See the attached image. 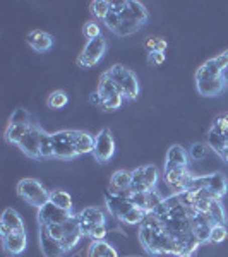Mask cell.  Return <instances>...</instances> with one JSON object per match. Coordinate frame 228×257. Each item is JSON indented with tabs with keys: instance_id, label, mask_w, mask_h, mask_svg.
I'll use <instances>...</instances> for the list:
<instances>
[{
	"instance_id": "obj_1",
	"label": "cell",
	"mask_w": 228,
	"mask_h": 257,
	"mask_svg": "<svg viewBox=\"0 0 228 257\" xmlns=\"http://www.w3.org/2000/svg\"><path fill=\"white\" fill-rule=\"evenodd\" d=\"M122 24L117 30L119 36H131L134 33H138L143 24L148 21V11L146 7L141 2H134V0H127L126 2V9L120 14Z\"/></svg>"
},
{
	"instance_id": "obj_2",
	"label": "cell",
	"mask_w": 228,
	"mask_h": 257,
	"mask_svg": "<svg viewBox=\"0 0 228 257\" xmlns=\"http://www.w3.org/2000/svg\"><path fill=\"white\" fill-rule=\"evenodd\" d=\"M108 77L111 81L117 84V88L120 89L122 96L126 99H136L139 94V82H138V77L136 74L129 70L124 65H113L106 70Z\"/></svg>"
},
{
	"instance_id": "obj_3",
	"label": "cell",
	"mask_w": 228,
	"mask_h": 257,
	"mask_svg": "<svg viewBox=\"0 0 228 257\" xmlns=\"http://www.w3.org/2000/svg\"><path fill=\"white\" fill-rule=\"evenodd\" d=\"M18 194L23 201L36 206L38 209L50 202V192H47V189L36 178H23L18 184Z\"/></svg>"
},
{
	"instance_id": "obj_4",
	"label": "cell",
	"mask_w": 228,
	"mask_h": 257,
	"mask_svg": "<svg viewBox=\"0 0 228 257\" xmlns=\"http://www.w3.org/2000/svg\"><path fill=\"white\" fill-rule=\"evenodd\" d=\"M158 182V170L153 165L149 167H141L132 172L131 190L132 192H149L156 187Z\"/></svg>"
},
{
	"instance_id": "obj_5",
	"label": "cell",
	"mask_w": 228,
	"mask_h": 257,
	"mask_svg": "<svg viewBox=\"0 0 228 257\" xmlns=\"http://www.w3.org/2000/svg\"><path fill=\"white\" fill-rule=\"evenodd\" d=\"M105 52H106V40L103 38V36L89 40L88 43H86L84 50L81 52L79 59H77V64H79V67H86V69L94 67V65L103 59Z\"/></svg>"
},
{
	"instance_id": "obj_6",
	"label": "cell",
	"mask_w": 228,
	"mask_h": 257,
	"mask_svg": "<svg viewBox=\"0 0 228 257\" xmlns=\"http://www.w3.org/2000/svg\"><path fill=\"white\" fill-rule=\"evenodd\" d=\"M52 143H53V158L74 160L77 156L74 139H72V131H60L57 134H52Z\"/></svg>"
},
{
	"instance_id": "obj_7",
	"label": "cell",
	"mask_w": 228,
	"mask_h": 257,
	"mask_svg": "<svg viewBox=\"0 0 228 257\" xmlns=\"http://www.w3.org/2000/svg\"><path fill=\"white\" fill-rule=\"evenodd\" d=\"M115 155V141L111 136L110 128H103L101 132L94 138V149L93 156L99 163H106Z\"/></svg>"
},
{
	"instance_id": "obj_8",
	"label": "cell",
	"mask_w": 228,
	"mask_h": 257,
	"mask_svg": "<svg viewBox=\"0 0 228 257\" xmlns=\"http://www.w3.org/2000/svg\"><path fill=\"white\" fill-rule=\"evenodd\" d=\"M41 134L43 131L38 125H31L30 131L24 134V138L21 139V143L18 144V148L24 153L26 156H30L33 160H40V144H41Z\"/></svg>"
},
{
	"instance_id": "obj_9",
	"label": "cell",
	"mask_w": 228,
	"mask_h": 257,
	"mask_svg": "<svg viewBox=\"0 0 228 257\" xmlns=\"http://www.w3.org/2000/svg\"><path fill=\"white\" fill-rule=\"evenodd\" d=\"M72 216L70 211L57 208L52 202H47L43 208L38 209V221L41 226L45 225H64L67 219Z\"/></svg>"
},
{
	"instance_id": "obj_10",
	"label": "cell",
	"mask_w": 228,
	"mask_h": 257,
	"mask_svg": "<svg viewBox=\"0 0 228 257\" xmlns=\"http://www.w3.org/2000/svg\"><path fill=\"white\" fill-rule=\"evenodd\" d=\"M190 173L187 167H180V168H170L165 170V180L167 184L175 190V194H182L187 190V184L190 180Z\"/></svg>"
},
{
	"instance_id": "obj_11",
	"label": "cell",
	"mask_w": 228,
	"mask_h": 257,
	"mask_svg": "<svg viewBox=\"0 0 228 257\" xmlns=\"http://www.w3.org/2000/svg\"><path fill=\"white\" fill-rule=\"evenodd\" d=\"M4 242V250L11 255H19L26 250L28 245V237L26 231H11L9 235L2 237Z\"/></svg>"
},
{
	"instance_id": "obj_12",
	"label": "cell",
	"mask_w": 228,
	"mask_h": 257,
	"mask_svg": "<svg viewBox=\"0 0 228 257\" xmlns=\"http://www.w3.org/2000/svg\"><path fill=\"white\" fill-rule=\"evenodd\" d=\"M106 206H108L110 213L113 214V216H117L120 221H122L124 216H126V214L134 208V204H132L129 199H124V197H120L113 192L106 194Z\"/></svg>"
},
{
	"instance_id": "obj_13",
	"label": "cell",
	"mask_w": 228,
	"mask_h": 257,
	"mask_svg": "<svg viewBox=\"0 0 228 257\" xmlns=\"http://www.w3.org/2000/svg\"><path fill=\"white\" fill-rule=\"evenodd\" d=\"M196 86L202 96H218L225 89L223 74L218 77H209V79H196Z\"/></svg>"
},
{
	"instance_id": "obj_14",
	"label": "cell",
	"mask_w": 228,
	"mask_h": 257,
	"mask_svg": "<svg viewBox=\"0 0 228 257\" xmlns=\"http://www.w3.org/2000/svg\"><path fill=\"white\" fill-rule=\"evenodd\" d=\"M79 216V221H81V228H86V226H105L106 223V218H105V213L98 208H86L82 209Z\"/></svg>"
},
{
	"instance_id": "obj_15",
	"label": "cell",
	"mask_w": 228,
	"mask_h": 257,
	"mask_svg": "<svg viewBox=\"0 0 228 257\" xmlns=\"http://www.w3.org/2000/svg\"><path fill=\"white\" fill-rule=\"evenodd\" d=\"M189 155L182 146H172L167 153V163H165V170L170 168H180V167H187L189 163Z\"/></svg>"
},
{
	"instance_id": "obj_16",
	"label": "cell",
	"mask_w": 228,
	"mask_h": 257,
	"mask_svg": "<svg viewBox=\"0 0 228 257\" xmlns=\"http://www.w3.org/2000/svg\"><path fill=\"white\" fill-rule=\"evenodd\" d=\"M28 43H30V47L33 50H36V52L41 53V52H47V50L52 48L53 38H52V35H48V33L36 30L28 35Z\"/></svg>"
},
{
	"instance_id": "obj_17",
	"label": "cell",
	"mask_w": 228,
	"mask_h": 257,
	"mask_svg": "<svg viewBox=\"0 0 228 257\" xmlns=\"http://www.w3.org/2000/svg\"><path fill=\"white\" fill-rule=\"evenodd\" d=\"M41 250H43L45 257H62L65 254L64 247H62L60 242H57V240H53L47 231L41 228Z\"/></svg>"
},
{
	"instance_id": "obj_18",
	"label": "cell",
	"mask_w": 228,
	"mask_h": 257,
	"mask_svg": "<svg viewBox=\"0 0 228 257\" xmlns=\"http://www.w3.org/2000/svg\"><path fill=\"white\" fill-rule=\"evenodd\" d=\"M72 139H74V146H76L77 156L93 153V149H94V138L91 134H88V132L72 131Z\"/></svg>"
},
{
	"instance_id": "obj_19",
	"label": "cell",
	"mask_w": 228,
	"mask_h": 257,
	"mask_svg": "<svg viewBox=\"0 0 228 257\" xmlns=\"http://www.w3.org/2000/svg\"><path fill=\"white\" fill-rule=\"evenodd\" d=\"M131 182H132V172L127 170H119L111 175L110 185L113 189V192H122V190L131 189Z\"/></svg>"
},
{
	"instance_id": "obj_20",
	"label": "cell",
	"mask_w": 228,
	"mask_h": 257,
	"mask_svg": "<svg viewBox=\"0 0 228 257\" xmlns=\"http://www.w3.org/2000/svg\"><path fill=\"white\" fill-rule=\"evenodd\" d=\"M208 189L211 192V196L214 199H221L223 196L226 194V189H228V182L226 178L219 173H214V175H209V184H208Z\"/></svg>"
},
{
	"instance_id": "obj_21",
	"label": "cell",
	"mask_w": 228,
	"mask_h": 257,
	"mask_svg": "<svg viewBox=\"0 0 228 257\" xmlns=\"http://www.w3.org/2000/svg\"><path fill=\"white\" fill-rule=\"evenodd\" d=\"M89 257H119V252L115 250L110 243H106L105 240H99V242H93L88 250Z\"/></svg>"
},
{
	"instance_id": "obj_22",
	"label": "cell",
	"mask_w": 228,
	"mask_h": 257,
	"mask_svg": "<svg viewBox=\"0 0 228 257\" xmlns=\"http://www.w3.org/2000/svg\"><path fill=\"white\" fill-rule=\"evenodd\" d=\"M2 225L9 228L11 231H24V223H23V219H21L18 211H14L12 208H7L6 211H4Z\"/></svg>"
},
{
	"instance_id": "obj_23",
	"label": "cell",
	"mask_w": 228,
	"mask_h": 257,
	"mask_svg": "<svg viewBox=\"0 0 228 257\" xmlns=\"http://www.w3.org/2000/svg\"><path fill=\"white\" fill-rule=\"evenodd\" d=\"M98 93L101 94V99H106L110 96H113V94H122L120 93V89L117 88V84H115L113 81L108 77V74H103L101 79H99V84H98Z\"/></svg>"
},
{
	"instance_id": "obj_24",
	"label": "cell",
	"mask_w": 228,
	"mask_h": 257,
	"mask_svg": "<svg viewBox=\"0 0 228 257\" xmlns=\"http://www.w3.org/2000/svg\"><path fill=\"white\" fill-rule=\"evenodd\" d=\"M221 74H223V70L218 67L216 60L211 59L197 69L196 79H209V77H218V76H221Z\"/></svg>"
},
{
	"instance_id": "obj_25",
	"label": "cell",
	"mask_w": 228,
	"mask_h": 257,
	"mask_svg": "<svg viewBox=\"0 0 228 257\" xmlns=\"http://www.w3.org/2000/svg\"><path fill=\"white\" fill-rule=\"evenodd\" d=\"M50 202L65 211H70V208H72V197L65 190H52L50 192Z\"/></svg>"
},
{
	"instance_id": "obj_26",
	"label": "cell",
	"mask_w": 228,
	"mask_h": 257,
	"mask_svg": "<svg viewBox=\"0 0 228 257\" xmlns=\"http://www.w3.org/2000/svg\"><path fill=\"white\" fill-rule=\"evenodd\" d=\"M30 127L31 125H12V123H9V127H7V131H6L7 143L16 144V146H18V144L21 143V139L24 138V134L30 131Z\"/></svg>"
},
{
	"instance_id": "obj_27",
	"label": "cell",
	"mask_w": 228,
	"mask_h": 257,
	"mask_svg": "<svg viewBox=\"0 0 228 257\" xmlns=\"http://www.w3.org/2000/svg\"><path fill=\"white\" fill-rule=\"evenodd\" d=\"M208 146L209 148H213L214 151L218 153H221L223 149L226 148V138H225V134H221V132H218V131H214L213 127H211V131H209V134H208Z\"/></svg>"
},
{
	"instance_id": "obj_28",
	"label": "cell",
	"mask_w": 228,
	"mask_h": 257,
	"mask_svg": "<svg viewBox=\"0 0 228 257\" xmlns=\"http://www.w3.org/2000/svg\"><path fill=\"white\" fill-rule=\"evenodd\" d=\"M209 218L213 219L214 225H226V216H225V209H223L221 202L218 199H213L211 202V209H209Z\"/></svg>"
},
{
	"instance_id": "obj_29",
	"label": "cell",
	"mask_w": 228,
	"mask_h": 257,
	"mask_svg": "<svg viewBox=\"0 0 228 257\" xmlns=\"http://www.w3.org/2000/svg\"><path fill=\"white\" fill-rule=\"evenodd\" d=\"M67 103H69V96H67V93H65V91H53V93L50 94L48 99H47V105L52 110L64 108Z\"/></svg>"
},
{
	"instance_id": "obj_30",
	"label": "cell",
	"mask_w": 228,
	"mask_h": 257,
	"mask_svg": "<svg viewBox=\"0 0 228 257\" xmlns=\"http://www.w3.org/2000/svg\"><path fill=\"white\" fill-rule=\"evenodd\" d=\"M110 6L111 2H106V0H94V2H91V14L96 19L105 21L106 16L110 14Z\"/></svg>"
},
{
	"instance_id": "obj_31",
	"label": "cell",
	"mask_w": 228,
	"mask_h": 257,
	"mask_svg": "<svg viewBox=\"0 0 228 257\" xmlns=\"http://www.w3.org/2000/svg\"><path fill=\"white\" fill-rule=\"evenodd\" d=\"M82 237H84V231H82V228H77V230L70 231V233H65V237L60 243H62V247H64V250L69 252L70 248H74L81 242Z\"/></svg>"
},
{
	"instance_id": "obj_32",
	"label": "cell",
	"mask_w": 228,
	"mask_h": 257,
	"mask_svg": "<svg viewBox=\"0 0 228 257\" xmlns=\"http://www.w3.org/2000/svg\"><path fill=\"white\" fill-rule=\"evenodd\" d=\"M228 237V228L226 225H213L211 226V235H209V243H221L225 242Z\"/></svg>"
},
{
	"instance_id": "obj_33",
	"label": "cell",
	"mask_w": 228,
	"mask_h": 257,
	"mask_svg": "<svg viewBox=\"0 0 228 257\" xmlns=\"http://www.w3.org/2000/svg\"><path fill=\"white\" fill-rule=\"evenodd\" d=\"M84 231V237H89L93 242H99V240H105L106 237V226H86L82 228Z\"/></svg>"
},
{
	"instance_id": "obj_34",
	"label": "cell",
	"mask_w": 228,
	"mask_h": 257,
	"mask_svg": "<svg viewBox=\"0 0 228 257\" xmlns=\"http://www.w3.org/2000/svg\"><path fill=\"white\" fill-rule=\"evenodd\" d=\"M40 155H41V158H53V143H52V136L47 134V132H43V134H41Z\"/></svg>"
},
{
	"instance_id": "obj_35",
	"label": "cell",
	"mask_w": 228,
	"mask_h": 257,
	"mask_svg": "<svg viewBox=\"0 0 228 257\" xmlns=\"http://www.w3.org/2000/svg\"><path fill=\"white\" fill-rule=\"evenodd\" d=\"M124 99H126V98H124L122 94H113V96L103 99V103H101V106H99V108L105 110V111H115V110H119L120 106H122Z\"/></svg>"
},
{
	"instance_id": "obj_36",
	"label": "cell",
	"mask_w": 228,
	"mask_h": 257,
	"mask_svg": "<svg viewBox=\"0 0 228 257\" xmlns=\"http://www.w3.org/2000/svg\"><path fill=\"white\" fill-rule=\"evenodd\" d=\"M11 123L12 125H31L30 123V113L23 108H18L12 113L11 117Z\"/></svg>"
},
{
	"instance_id": "obj_37",
	"label": "cell",
	"mask_w": 228,
	"mask_h": 257,
	"mask_svg": "<svg viewBox=\"0 0 228 257\" xmlns=\"http://www.w3.org/2000/svg\"><path fill=\"white\" fill-rule=\"evenodd\" d=\"M45 231L52 237L53 240H57V242H62L65 237V230H64V226L62 225H45V226H41Z\"/></svg>"
},
{
	"instance_id": "obj_38",
	"label": "cell",
	"mask_w": 228,
	"mask_h": 257,
	"mask_svg": "<svg viewBox=\"0 0 228 257\" xmlns=\"http://www.w3.org/2000/svg\"><path fill=\"white\" fill-rule=\"evenodd\" d=\"M192 233L199 238V242H208L211 235V225H196L192 228Z\"/></svg>"
},
{
	"instance_id": "obj_39",
	"label": "cell",
	"mask_w": 228,
	"mask_h": 257,
	"mask_svg": "<svg viewBox=\"0 0 228 257\" xmlns=\"http://www.w3.org/2000/svg\"><path fill=\"white\" fill-rule=\"evenodd\" d=\"M103 23H105V26L108 28V30H111L113 33H117V30L120 28V24H122V19H120V16H119V14H115V12H111V11H110V14L106 16Z\"/></svg>"
},
{
	"instance_id": "obj_40",
	"label": "cell",
	"mask_w": 228,
	"mask_h": 257,
	"mask_svg": "<svg viewBox=\"0 0 228 257\" xmlns=\"http://www.w3.org/2000/svg\"><path fill=\"white\" fill-rule=\"evenodd\" d=\"M84 35L88 36L89 40L99 38V36H101V31H99L98 23H94V21H89V23L86 24V28H84Z\"/></svg>"
},
{
	"instance_id": "obj_41",
	"label": "cell",
	"mask_w": 228,
	"mask_h": 257,
	"mask_svg": "<svg viewBox=\"0 0 228 257\" xmlns=\"http://www.w3.org/2000/svg\"><path fill=\"white\" fill-rule=\"evenodd\" d=\"M206 155H208V148H206V144H194L192 149H190V156H192L194 160H202L206 158Z\"/></svg>"
},
{
	"instance_id": "obj_42",
	"label": "cell",
	"mask_w": 228,
	"mask_h": 257,
	"mask_svg": "<svg viewBox=\"0 0 228 257\" xmlns=\"http://www.w3.org/2000/svg\"><path fill=\"white\" fill-rule=\"evenodd\" d=\"M213 128H214V131H218V132H221V134H225V132L228 131V117H226V113L214 120Z\"/></svg>"
},
{
	"instance_id": "obj_43",
	"label": "cell",
	"mask_w": 228,
	"mask_h": 257,
	"mask_svg": "<svg viewBox=\"0 0 228 257\" xmlns=\"http://www.w3.org/2000/svg\"><path fill=\"white\" fill-rule=\"evenodd\" d=\"M148 62L151 65H161L165 62V53L163 52H151L148 55Z\"/></svg>"
},
{
	"instance_id": "obj_44",
	"label": "cell",
	"mask_w": 228,
	"mask_h": 257,
	"mask_svg": "<svg viewBox=\"0 0 228 257\" xmlns=\"http://www.w3.org/2000/svg\"><path fill=\"white\" fill-rule=\"evenodd\" d=\"M214 60H216V64H218V67H219V69H221V70H226V69H228V50H226V52H223L221 55H218Z\"/></svg>"
},
{
	"instance_id": "obj_45",
	"label": "cell",
	"mask_w": 228,
	"mask_h": 257,
	"mask_svg": "<svg viewBox=\"0 0 228 257\" xmlns=\"http://www.w3.org/2000/svg\"><path fill=\"white\" fill-rule=\"evenodd\" d=\"M156 45H158V38H155V36H149V38L146 40V43H144V47H146L148 52L151 53V52H156Z\"/></svg>"
},
{
	"instance_id": "obj_46",
	"label": "cell",
	"mask_w": 228,
	"mask_h": 257,
	"mask_svg": "<svg viewBox=\"0 0 228 257\" xmlns=\"http://www.w3.org/2000/svg\"><path fill=\"white\" fill-rule=\"evenodd\" d=\"M89 101H91V105L101 106V103H103V99H101V94H99L98 91H94V93H91V96H89Z\"/></svg>"
},
{
	"instance_id": "obj_47",
	"label": "cell",
	"mask_w": 228,
	"mask_h": 257,
	"mask_svg": "<svg viewBox=\"0 0 228 257\" xmlns=\"http://www.w3.org/2000/svg\"><path fill=\"white\" fill-rule=\"evenodd\" d=\"M167 47H168L167 40H165V38H158V45H156V52H163V53H165V50H167Z\"/></svg>"
},
{
	"instance_id": "obj_48",
	"label": "cell",
	"mask_w": 228,
	"mask_h": 257,
	"mask_svg": "<svg viewBox=\"0 0 228 257\" xmlns=\"http://www.w3.org/2000/svg\"><path fill=\"white\" fill-rule=\"evenodd\" d=\"M219 156H221V160H223V161H226V163H228V148L223 149V151L219 153Z\"/></svg>"
},
{
	"instance_id": "obj_49",
	"label": "cell",
	"mask_w": 228,
	"mask_h": 257,
	"mask_svg": "<svg viewBox=\"0 0 228 257\" xmlns=\"http://www.w3.org/2000/svg\"><path fill=\"white\" fill-rule=\"evenodd\" d=\"M223 81H225V88H226V84H228V69L223 70Z\"/></svg>"
},
{
	"instance_id": "obj_50",
	"label": "cell",
	"mask_w": 228,
	"mask_h": 257,
	"mask_svg": "<svg viewBox=\"0 0 228 257\" xmlns=\"http://www.w3.org/2000/svg\"><path fill=\"white\" fill-rule=\"evenodd\" d=\"M225 138H226V148H228V131L225 132Z\"/></svg>"
},
{
	"instance_id": "obj_51",
	"label": "cell",
	"mask_w": 228,
	"mask_h": 257,
	"mask_svg": "<svg viewBox=\"0 0 228 257\" xmlns=\"http://www.w3.org/2000/svg\"><path fill=\"white\" fill-rule=\"evenodd\" d=\"M180 257H190V255H180Z\"/></svg>"
},
{
	"instance_id": "obj_52",
	"label": "cell",
	"mask_w": 228,
	"mask_h": 257,
	"mask_svg": "<svg viewBox=\"0 0 228 257\" xmlns=\"http://www.w3.org/2000/svg\"><path fill=\"white\" fill-rule=\"evenodd\" d=\"M226 89H228V84H226Z\"/></svg>"
},
{
	"instance_id": "obj_53",
	"label": "cell",
	"mask_w": 228,
	"mask_h": 257,
	"mask_svg": "<svg viewBox=\"0 0 228 257\" xmlns=\"http://www.w3.org/2000/svg\"><path fill=\"white\" fill-rule=\"evenodd\" d=\"M226 117H228V113H226Z\"/></svg>"
}]
</instances>
